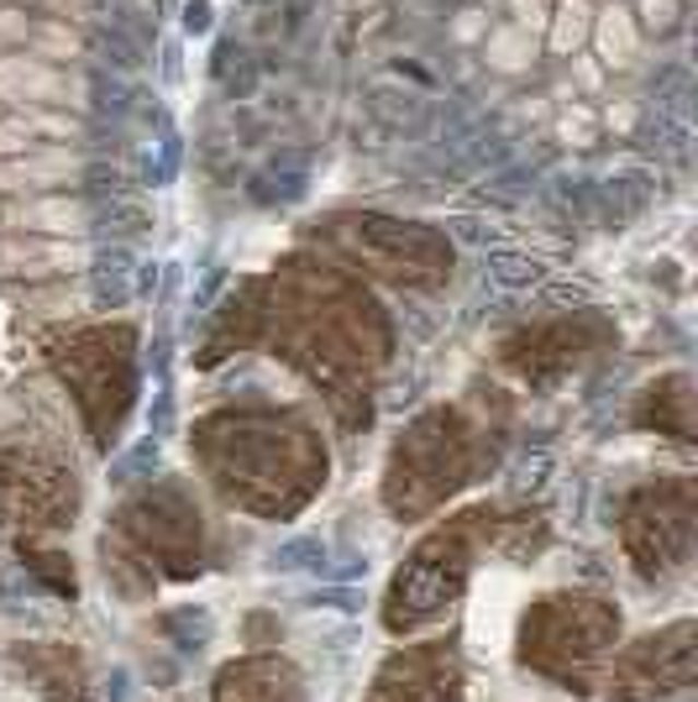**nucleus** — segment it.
Wrapping results in <instances>:
<instances>
[{
    "mask_svg": "<svg viewBox=\"0 0 698 702\" xmlns=\"http://www.w3.org/2000/svg\"><path fill=\"white\" fill-rule=\"evenodd\" d=\"M22 666H27V677L43 687L48 702H90V692H84V666L74 651H63V645H32V651H22Z\"/></svg>",
    "mask_w": 698,
    "mask_h": 702,
    "instance_id": "nucleus-10",
    "label": "nucleus"
},
{
    "mask_svg": "<svg viewBox=\"0 0 698 702\" xmlns=\"http://www.w3.org/2000/svg\"><path fill=\"white\" fill-rule=\"evenodd\" d=\"M688 535H694V493L677 483L662 493H641L630 503L625 520V546L636 556L641 572H667L688 556Z\"/></svg>",
    "mask_w": 698,
    "mask_h": 702,
    "instance_id": "nucleus-4",
    "label": "nucleus"
},
{
    "mask_svg": "<svg viewBox=\"0 0 698 702\" xmlns=\"http://www.w3.org/2000/svg\"><path fill=\"white\" fill-rule=\"evenodd\" d=\"M137 262L132 252L121 247V241H110V247H100L95 252V267H90V288H95V305H127L132 299V288H137V273H132Z\"/></svg>",
    "mask_w": 698,
    "mask_h": 702,
    "instance_id": "nucleus-11",
    "label": "nucleus"
},
{
    "mask_svg": "<svg viewBox=\"0 0 698 702\" xmlns=\"http://www.w3.org/2000/svg\"><path fill=\"white\" fill-rule=\"evenodd\" d=\"M305 556H316V561H321L326 546H321V540H295V546H284V550H279V567H310Z\"/></svg>",
    "mask_w": 698,
    "mask_h": 702,
    "instance_id": "nucleus-18",
    "label": "nucleus"
},
{
    "mask_svg": "<svg viewBox=\"0 0 698 702\" xmlns=\"http://www.w3.org/2000/svg\"><path fill=\"white\" fill-rule=\"evenodd\" d=\"M688 681H694V624L683 619V624L651 634L625 655L610 677V692H615V702H646L683 692Z\"/></svg>",
    "mask_w": 698,
    "mask_h": 702,
    "instance_id": "nucleus-5",
    "label": "nucleus"
},
{
    "mask_svg": "<svg viewBox=\"0 0 698 702\" xmlns=\"http://www.w3.org/2000/svg\"><path fill=\"white\" fill-rule=\"evenodd\" d=\"M484 514H468L462 524H447L436 530L426 546L410 556V567L394 576L389 587V603H383V624L404 634V629H421L426 619H436L441 608H452V598L468 582V556H473V530H478Z\"/></svg>",
    "mask_w": 698,
    "mask_h": 702,
    "instance_id": "nucleus-3",
    "label": "nucleus"
},
{
    "mask_svg": "<svg viewBox=\"0 0 698 702\" xmlns=\"http://www.w3.org/2000/svg\"><path fill=\"white\" fill-rule=\"evenodd\" d=\"M95 43H100V52H106L110 69H121V74H137V69H142V52H147L142 37H127L121 26H100V32H95Z\"/></svg>",
    "mask_w": 698,
    "mask_h": 702,
    "instance_id": "nucleus-12",
    "label": "nucleus"
},
{
    "mask_svg": "<svg viewBox=\"0 0 698 702\" xmlns=\"http://www.w3.org/2000/svg\"><path fill=\"white\" fill-rule=\"evenodd\" d=\"M179 153H185V142L168 131V136H163V153H158V168H147V179H153V183H174V174H179Z\"/></svg>",
    "mask_w": 698,
    "mask_h": 702,
    "instance_id": "nucleus-16",
    "label": "nucleus"
},
{
    "mask_svg": "<svg viewBox=\"0 0 698 702\" xmlns=\"http://www.w3.org/2000/svg\"><path fill=\"white\" fill-rule=\"evenodd\" d=\"M215 436L221 441L211 445L215 456V472H221V483L232 488V493L252 503V509H263V514H279V509H289L305 498V488L316 483L310 477V451L289 436H279L273 425H237V419H226V425H215Z\"/></svg>",
    "mask_w": 698,
    "mask_h": 702,
    "instance_id": "nucleus-2",
    "label": "nucleus"
},
{
    "mask_svg": "<svg viewBox=\"0 0 698 702\" xmlns=\"http://www.w3.org/2000/svg\"><path fill=\"white\" fill-rule=\"evenodd\" d=\"M215 79H221V90L226 95H252V84H258V69H252V58L242 48H226L215 52Z\"/></svg>",
    "mask_w": 698,
    "mask_h": 702,
    "instance_id": "nucleus-13",
    "label": "nucleus"
},
{
    "mask_svg": "<svg viewBox=\"0 0 698 702\" xmlns=\"http://www.w3.org/2000/svg\"><path fill=\"white\" fill-rule=\"evenodd\" d=\"M22 556H27L32 572H43L48 582H54L58 593H74V572H69V567H58L63 556H48V550H27V546H22Z\"/></svg>",
    "mask_w": 698,
    "mask_h": 702,
    "instance_id": "nucleus-15",
    "label": "nucleus"
},
{
    "mask_svg": "<svg viewBox=\"0 0 698 702\" xmlns=\"http://www.w3.org/2000/svg\"><path fill=\"white\" fill-rule=\"evenodd\" d=\"M153 462H158V441H142V445L132 451V456H127V462L116 467V483H132L137 472H142V467H153Z\"/></svg>",
    "mask_w": 698,
    "mask_h": 702,
    "instance_id": "nucleus-17",
    "label": "nucleus"
},
{
    "mask_svg": "<svg viewBox=\"0 0 698 702\" xmlns=\"http://www.w3.org/2000/svg\"><path fill=\"white\" fill-rule=\"evenodd\" d=\"M457 698H462V666H457L452 640L394 655L374 687V702H457Z\"/></svg>",
    "mask_w": 698,
    "mask_h": 702,
    "instance_id": "nucleus-7",
    "label": "nucleus"
},
{
    "mask_svg": "<svg viewBox=\"0 0 698 702\" xmlns=\"http://www.w3.org/2000/svg\"><path fill=\"white\" fill-rule=\"evenodd\" d=\"M5 503L22 524H69L74 514V483L43 462H5Z\"/></svg>",
    "mask_w": 698,
    "mask_h": 702,
    "instance_id": "nucleus-8",
    "label": "nucleus"
},
{
    "mask_svg": "<svg viewBox=\"0 0 698 702\" xmlns=\"http://www.w3.org/2000/svg\"><path fill=\"white\" fill-rule=\"evenodd\" d=\"M121 530L137 540L142 556L168 561V572L174 576H189L194 567H200V514H194L174 488L147 493L142 503H132V509L121 514Z\"/></svg>",
    "mask_w": 698,
    "mask_h": 702,
    "instance_id": "nucleus-6",
    "label": "nucleus"
},
{
    "mask_svg": "<svg viewBox=\"0 0 698 702\" xmlns=\"http://www.w3.org/2000/svg\"><path fill=\"white\" fill-rule=\"evenodd\" d=\"M258 5H263V0H258Z\"/></svg>",
    "mask_w": 698,
    "mask_h": 702,
    "instance_id": "nucleus-20",
    "label": "nucleus"
},
{
    "mask_svg": "<svg viewBox=\"0 0 698 702\" xmlns=\"http://www.w3.org/2000/svg\"><path fill=\"white\" fill-rule=\"evenodd\" d=\"M215 702H299V681L284 661H237L215 677Z\"/></svg>",
    "mask_w": 698,
    "mask_h": 702,
    "instance_id": "nucleus-9",
    "label": "nucleus"
},
{
    "mask_svg": "<svg viewBox=\"0 0 698 702\" xmlns=\"http://www.w3.org/2000/svg\"><path fill=\"white\" fill-rule=\"evenodd\" d=\"M488 278L499 288H531L541 278V262L520 252H488Z\"/></svg>",
    "mask_w": 698,
    "mask_h": 702,
    "instance_id": "nucleus-14",
    "label": "nucleus"
},
{
    "mask_svg": "<svg viewBox=\"0 0 698 702\" xmlns=\"http://www.w3.org/2000/svg\"><path fill=\"white\" fill-rule=\"evenodd\" d=\"M619 634L615 603L604 598H541L520 624V661L541 677L589 692Z\"/></svg>",
    "mask_w": 698,
    "mask_h": 702,
    "instance_id": "nucleus-1",
    "label": "nucleus"
},
{
    "mask_svg": "<svg viewBox=\"0 0 698 702\" xmlns=\"http://www.w3.org/2000/svg\"><path fill=\"white\" fill-rule=\"evenodd\" d=\"M185 32H211V0H189L185 5Z\"/></svg>",
    "mask_w": 698,
    "mask_h": 702,
    "instance_id": "nucleus-19",
    "label": "nucleus"
}]
</instances>
